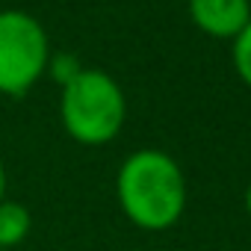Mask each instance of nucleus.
<instances>
[{
	"instance_id": "f257e3e1",
	"label": "nucleus",
	"mask_w": 251,
	"mask_h": 251,
	"mask_svg": "<svg viewBox=\"0 0 251 251\" xmlns=\"http://www.w3.org/2000/svg\"><path fill=\"white\" fill-rule=\"evenodd\" d=\"M118 207L142 230H166L186 210L189 186L175 157L160 148L133 151L115 175Z\"/></svg>"
},
{
	"instance_id": "f03ea898",
	"label": "nucleus",
	"mask_w": 251,
	"mask_h": 251,
	"mask_svg": "<svg viewBox=\"0 0 251 251\" xmlns=\"http://www.w3.org/2000/svg\"><path fill=\"white\" fill-rule=\"evenodd\" d=\"M59 89V118L74 142L98 148L121 133L127 98L115 77L100 68H80Z\"/></svg>"
},
{
	"instance_id": "7ed1b4c3",
	"label": "nucleus",
	"mask_w": 251,
	"mask_h": 251,
	"mask_svg": "<svg viewBox=\"0 0 251 251\" xmlns=\"http://www.w3.org/2000/svg\"><path fill=\"white\" fill-rule=\"evenodd\" d=\"M50 53V39L36 15L0 9V95H27L48 74Z\"/></svg>"
},
{
	"instance_id": "20e7f679",
	"label": "nucleus",
	"mask_w": 251,
	"mask_h": 251,
	"mask_svg": "<svg viewBox=\"0 0 251 251\" xmlns=\"http://www.w3.org/2000/svg\"><path fill=\"white\" fill-rule=\"evenodd\" d=\"M192 24L213 39H236L251 21V0H189Z\"/></svg>"
},
{
	"instance_id": "39448f33",
	"label": "nucleus",
	"mask_w": 251,
	"mask_h": 251,
	"mask_svg": "<svg viewBox=\"0 0 251 251\" xmlns=\"http://www.w3.org/2000/svg\"><path fill=\"white\" fill-rule=\"evenodd\" d=\"M30 227H33V216L21 201L12 198L0 201V251L21 245L30 236Z\"/></svg>"
},
{
	"instance_id": "423d86ee",
	"label": "nucleus",
	"mask_w": 251,
	"mask_h": 251,
	"mask_svg": "<svg viewBox=\"0 0 251 251\" xmlns=\"http://www.w3.org/2000/svg\"><path fill=\"white\" fill-rule=\"evenodd\" d=\"M230 59H233V71L236 77L251 89V21L242 27V33L236 39H230Z\"/></svg>"
},
{
	"instance_id": "0eeeda50",
	"label": "nucleus",
	"mask_w": 251,
	"mask_h": 251,
	"mask_svg": "<svg viewBox=\"0 0 251 251\" xmlns=\"http://www.w3.org/2000/svg\"><path fill=\"white\" fill-rule=\"evenodd\" d=\"M83 65L77 62V56H71V53H50V62H48V74L59 83V86H65L77 71H80Z\"/></svg>"
},
{
	"instance_id": "6e6552de",
	"label": "nucleus",
	"mask_w": 251,
	"mask_h": 251,
	"mask_svg": "<svg viewBox=\"0 0 251 251\" xmlns=\"http://www.w3.org/2000/svg\"><path fill=\"white\" fill-rule=\"evenodd\" d=\"M6 198V169H3V163H0V201Z\"/></svg>"
},
{
	"instance_id": "1a4fd4ad",
	"label": "nucleus",
	"mask_w": 251,
	"mask_h": 251,
	"mask_svg": "<svg viewBox=\"0 0 251 251\" xmlns=\"http://www.w3.org/2000/svg\"><path fill=\"white\" fill-rule=\"evenodd\" d=\"M245 213L251 219V180H248V189H245Z\"/></svg>"
}]
</instances>
